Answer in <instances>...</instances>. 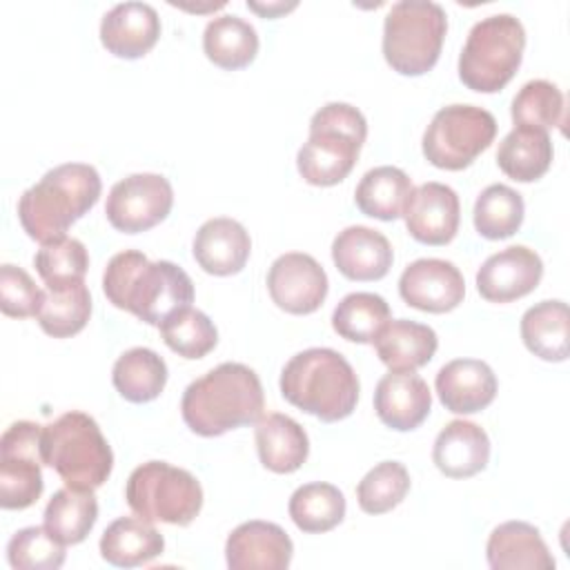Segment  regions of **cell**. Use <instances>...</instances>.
I'll return each instance as SVG.
<instances>
[{
	"label": "cell",
	"mask_w": 570,
	"mask_h": 570,
	"mask_svg": "<svg viewBox=\"0 0 570 570\" xmlns=\"http://www.w3.org/2000/svg\"><path fill=\"white\" fill-rule=\"evenodd\" d=\"M102 292L114 307L131 312L154 327H160L194 301V283L183 267L169 261L151 263L138 249H125L109 258Z\"/></svg>",
	"instance_id": "obj_1"
},
{
	"label": "cell",
	"mask_w": 570,
	"mask_h": 570,
	"mask_svg": "<svg viewBox=\"0 0 570 570\" xmlns=\"http://www.w3.org/2000/svg\"><path fill=\"white\" fill-rule=\"evenodd\" d=\"M265 396L258 374L243 363H220L191 381L180 399L185 425L198 436H220L229 430L256 423Z\"/></svg>",
	"instance_id": "obj_2"
},
{
	"label": "cell",
	"mask_w": 570,
	"mask_h": 570,
	"mask_svg": "<svg viewBox=\"0 0 570 570\" xmlns=\"http://www.w3.org/2000/svg\"><path fill=\"white\" fill-rule=\"evenodd\" d=\"M100 174L87 163H65L49 169L22 191L18 218L29 238L40 245L60 240L100 198Z\"/></svg>",
	"instance_id": "obj_3"
},
{
	"label": "cell",
	"mask_w": 570,
	"mask_h": 570,
	"mask_svg": "<svg viewBox=\"0 0 570 570\" xmlns=\"http://www.w3.org/2000/svg\"><path fill=\"white\" fill-rule=\"evenodd\" d=\"M358 390V376L350 361L330 347L303 350L281 372L283 399L325 423L350 416L356 407Z\"/></svg>",
	"instance_id": "obj_4"
},
{
	"label": "cell",
	"mask_w": 570,
	"mask_h": 570,
	"mask_svg": "<svg viewBox=\"0 0 570 570\" xmlns=\"http://www.w3.org/2000/svg\"><path fill=\"white\" fill-rule=\"evenodd\" d=\"M367 138L365 116L350 102H327L309 120V138L296 154L305 183L316 187L338 185L354 169Z\"/></svg>",
	"instance_id": "obj_5"
},
{
	"label": "cell",
	"mask_w": 570,
	"mask_h": 570,
	"mask_svg": "<svg viewBox=\"0 0 570 570\" xmlns=\"http://www.w3.org/2000/svg\"><path fill=\"white\" fill-rule=\"evenodd\" d=\"M42 463L69 488L96 490L114 468V452L94 416L71 410L42 425Z\"/></svg>",
	"instance_id": "obj_6"
},
{
	"label": "cell",
	"mask_w": 570,
	"mask_h": 570,
	"mask_svg": "<svg viewBox=\"0 0 570 570\" xmlns=\"http://www.w3.org/2000/svg\"><path fill=\"white\" fill-rule=\"evenodd\" d=\"M525 29L512 13H494L472 24L459 56L461 82L479 94L501 91L517 73Z\"/></svg>",
	"instance_id": "obj_7"
},
{
	"label": "cell",
	"mask_w": 570,
	"mask_h": 570,
	"mask_svg": "<svg viewBox=\"0 0 570 570\" xmlns=\"http://www.w3.org/2000/svg\"><path fill=\"white\" fill-rule=\"evenodd\" d=\"M448 31L445 9L432 0H401L383 22V56L401 76L430 71Z\"/></svg>",
	"instance_id": "obj_8"
},
{
	"label": "cell",
	"mask_w": 570,
	"mask_h": 570,
	"mask_svg": "<svg viewBox=\"0 0 570 570\" xmlns=\"http://www.w3.org/2000/svg\"><path fill=\"white\" fill-rule=\"evenodd\" d=\"M125 499L138 517L151 523L189 525L203 508V488L183 468L167 461H147L129 474Z\"/></svg>",
	"instance_id": "obj_9"
},
{
	"label": "cell",
	"mask_w": 570,
	"mask_h": 570,
	"mask_svg": "<svg viewBox=\"0 0 570 570\" xmlns=\"http://www.w3.org/2000/svg\"><path fill=\"white\" fill-rule=\"evenodd\" d=\"M494 136L497 120L488 109L461 102L448 105L432 116L423 134V156L439 169L459 171L472 165Z\"/></svg>",
	"instance_id": "obj_10"
},
{
	"label": "cell",
	"mask_w": 570,
	"mask_h": 570,
	"mask_svg": "<svg viewBox=\"0 0 570 570\" xmlns=\"http://www.w3.org/2000/svg\"><path fill=\"white\" fill-rule=\"evenodd\" d=\"M40 436L42 425L33 421H16L0 436V505L4 510H24L42 494Z\"/></svg>",
	"instance_id": "obj_11"
},
{
	"label": "cell",
	"mask_w": 570,
	"mask_h": 570,
	"mask_svg": "<svg viewBox=\"0 0 570 570\" xmlns=\"http://www.w3.org/2000/svg\"><path fill=\"white\" fill-rule=\"evenodd\" d=\"M171 205L174 189L165 176L131 174L109 189L105 214L114 229L122 234H140L165 220Z\"/></svg>",
	"instance_id": "obj_12"
},
{
	"label": "cell",
	"mask_w": 570,
	"mask_h": 570,
	"mask_svg": "<svg viewBox=\"0 0 570 570\" xmlns=\"http://www.w3.org/2000/svg\"><path fill=\"white\" fill-rule=\"evenodd\" d=\"M327 274L321 263L303 252L281 254L267 272L272 301L287 314H312L327 296Z\"/></svg>",
	"instance_id": "obj_13"
},
{
	"label": "cell",
	"mask_w": 570,
	"mask_h": 570,
	"mask_svg": "<svg viewBox=\"0 0 570 570\" xmlns=\"http://www.w3.org/2000/svg\"><path fill=\"white\" fill-rule=\"evenodd\" d=\"M401 298L421 312L443 314L465 296V281L459 267L443 258H419L399 278Z\"/></svg>",
	"instance_id": "obj_14"
},
{
	"label": "cell",
	"mask_w": 570,
	"mask_h": 570,
	"mask_svg": "<svg viewBox=\"0 0 570 570\" xmlns=\"http://www.w3.org/2000/svg\"><path fill=\"white\" fill-rule=\"evenodd\" d=\"M541 276V256L525 245H510L483 261L476 272V289L490 303H510L530 294Z\"/></svg>",
	"instance_id": "obj_15"
},
{
	"label": "cell",
	"mask_w": 570,
	"mask_h": 570,
	"mask_svg": "<svg viewBox=\"0 0 570 570\" xmlns=\"http://www.w3.org/2000/svg\"><path fill=\"white\" fill-rule=\"evenodd\" d=\"M410 236L423 245H445L459 232L461 205L450 185L430 180L412 189L403 212Z\"/></svg>",
	"instance_id": "obj_16"
},
{
	"label": "cell",
	"mask_w": 570,
	"mask_h": 570,
	"mask_svg": "<svg viewBox=\"0 0 570 570\" xmlns=\"http://www.w3.org/2000/svg\"><path fill=\"white\" fill-rule=\"evenodd\" d=\"M292 552V539L272 521H245L229 532L225 543L232 570H285Z\"/></svg>",
	"instance_id": "obj_17"
},
{
	"label": "cell",
	"mask_w": 570,
	"mask_h": 570,
	"mask_svg": "<svg viewBox=\"0 0 570 570\" xmlns=\"http://www.w3.org/2000/svg\"><path fill=\"white\" fill-rule=\"evenodd\" d=\"M158 38L160 18L147 2L114 4L100 20V42L116 58H142Z\"/></svg>",
	"instance_id": "obj_18"
},
{
	"label": "cell",
	"mask_w": 570,
	"mask_h": 570,
	"mask_svg": "<svg viewBox=\"0 0 570 570\" xmlns=\"http://www.w3.org/2000/svg\"><path fill=\"white\" fill-rule=\"evenodd\" d=\"M434 387L445 410L454 414H474L494 401L497 376L485 361L454 358L436 372Z\"/></svg>",
	"instance_id": "obj_19"
},
{
	"label": "cell",
	"mask_w": 570,
	"mask_h": 570,
	"mask_svg": "<svg viewBox=\"0 0 570 570\" xmlns=\"http://www.w3.org/2000/svg\"><path fill=\"white\" fill-rule=\"evenodd\" d=\"M432 407L428 383L414 372H390L374 390V410L381 423L396 432L419 428Z\"/></svg>",
	"instance_id": "obj_20"
},
{
	"label": "cell",
	"mask_w": 570,
	"mask_h": 570,
	"mask_svg": "<svg viewBox=\"0 0 570 570\" xmlns=\"http://www.w3.org/2000/svg\"><path fill=\"white\" fill-rule=\"evenodd\" d=\"M332 261L350 281H379L390 272L394 252L379 229L350 225L332 240Z\"/></svg>",
	"instance_id": "obj_21"
},
{
	"label": "cell",
	"mask_w": 570,
	"mask_h": 570,
	"mask_svg": "<svg viewBox=\"0 0 570 570\" xmlns=\"http://www.w3.org/2000/svg\"><path fill=\"white\" fill-rule=\"evenodd\" d=\"M196 263L214 276L238 274L252 252V240L247 229L227 216L205 220L191 243Z\"/></svg>",
	"instance_id": "obj_22"
},
{
	"label": "cell",
	"mask_w": 570,
	"mask_h": 570,
	"mask_svg": "<svg viewBox=\"0 0 570 570\" xmlns=\"http://www.w3.org/2000/svg\"><path fill=\"white\" fill-rule=\"evenodd\" d=\"M488 566L492 570H552L550 554L541 532L525 521H505L497 525L485 546Z\"/></svg>",
	"instance_id": "obj_23"
},
{
	"label": "cell",
	"mask_w": 570,
	"mask_h": 570,
	"mask_svg": "<svg viewBox=\"0 0 570 570\" xmlns=\"http://www.w3.org/2000/svg\"><path fill=\"white\" fill-rule=\"evenodd\" d=\"M490 459V439L472 421L454 419L436 436L432 461L450 479H468L481 472Z\"/></svg>",
	"instance_id": "obj_24"
},
{
	"label": "cell",
	"mask_w": 570,
	"mask_h": 570,
	"mask_svg": "<svg viewBox=\"0 0 570 570\" xmlns=\"http://www.w3.org/2000/svg\"><path fill=\"white\" fill-rule=\"evenodd\" d=\"M376 356L390 372H414L428 365L439 347L436 332L430 325L396 318L387 321L374 338Z\"/></svg>",
	"instance_id": "obj_25"
},
{
	"label": "cell",
	"mask_w": 570,
	"mask_h": 570,
	"mask_svg": "<svg viewBox=\"0 0 570 570\" xmlns=\"http://www.w3.org/2000/svg\"><path fill=\"white\" fill-rule=\"evenodd\" d=\"M254 436L261 463L276 474L296 472L309 454V439L301 423L281 412L261 416Z\"/></svg>",
	"instance_id": "obj_26"
},
{
	"label": "cell",
	"mask_w": 570,
	"mask_h": 570,
	"mask_svg": "<svg viewBox=\"0 0 570 570\" xmlns=\"http://www.w3.org/2000/svg\"><path fill=\"white\" fill-rule=\"evenodd\" d=\"M163 550V534L142 517H118L100 537V554L116 568H136L149 563Z\"/></svg>",
	"instance_id": "obj_27"
},
{
	"label": "cell",
	"mask_w": 570,
	"mask_h": 570,
	"mask_svg": "<svg viewBox=\"0 0 570 570\" xmlns=\"http://www.w3.org/2000/svg\"><path fill=\"white\" fill-rule=\"evenodd\" d=\"M552 140L546 129L514 127L497 149L499 169L519 183L541 178L552 165Z\"/></svg>",
	"instance_id": "obj_28"
},
{
	"label": "cell",
	"mask_w": 570,
	"mask_h": 570,
	"mask_svg": "<svg viewBox=\"0 0 570 570\" xmlns=\"http://www.w3.org/2000/svg\"><path fill=\"white\" fill-rule=\"evenodd\" d=\"M412 189V180L403 169L381 165L363 174L354 189V203L370 218L396 220L403 216Z\"/></svg>",
	"instance_id": "obj_29"
},
{
	"label": "cell",
	"mask_w": 570,
	"mask_h": 570,
	"mask_svg": "<svg viewBox=\"0 0 570 570\" xmlns=\"http://www.w3.org/2000/svg\"><path fill=\"white\" fill-rule=\"evenodd\" d=\"M205 56L220 69H243L258 53L256 29L234 13L216 16L203 31Z\"/></svg>",
	"instance_id": "obj_30"
},
{
	"label": "cell",
	"mask_w": 570,
	"mask_h": 570,
	"mask_svg": "<svg viewBox=\"0 0 570 570\" xmlns=\"http://www.w3.org/2000/svg\"><path fill=\"white\" fill-rule=\"evenodd\" d=\"M111 381L129 403H149L160 396L167 383V365L154 350L131 347L116 358Z\"/></svg>",
	"instance_id": "obj_31"
},
{
	"label": "cell",
	"mask_w": 570,
	"mask_h": 570,
	"mask_svg": "<svg viewBox=\"0 0 570 570\" xmlns=\"http://www.w3.org/2000/svg\"><path fill=\"white\" fill-rule=\"evenodd\" d=\"M521 338L525 347L543 361L568 358V305L563 301H541L521 316Z\"/></svg>",
	"instance_id": "obj_32"
},
{
	"label": "cell",
	"mask_w": 570,
	"mask_h": 570,
	"mask_svg": "<svg viewBox=\"0 0 570 570\" xmlns=\"http://www.w3.org/2000/svg\"><path fill=\"white\" fill-rule=\"evenodd\" d=\"M98 519V501L94 490L65 485L53 492L45 508V528L65 546H76L87 539Z\"/></svg>",
	"instance_id": "obj_33"
},
{
	"label": "cell",
	"mask_w": 570,
	"mask_h": 570,
	"mask_svg": "<svg viewBox=\"0 0 570 570\" xmlns=\"http://www.w3.org/2000/svg\"><path fill=\"white\" fill-rule=\"evenodd\" d=\"M91 316V294L85 281L56 285L45 289V301L38 312L40 327L53 338L78 334Z\"/></svg>",
	"instance_id": "obj_34"
},
{
	"label": "cell",
	"mask_w": 570,
	"mask_h": 570,
	"mask_svg": "<svg viewBox=\"0 0 570 570\" xmlns=\"http://www.w3.org/2000/svg\"><path fill=\"white\" fill-rule=\"evenodd\" d=\"M287 510L298 530L318 534L336 528L343 521L345 497L336 485L314 481L294 490Z\"/></svg>",
	"instance_id": "obj_35"
},
{
	"label": "cell",
	"mask_w": 570,
	"mask_h": 570,
	"mask_svg": "<svg viewBox=\"0 0 570 570\" xmlns=\"http://www.w3.org/2000/svg\"><path fill=\"white\" fill-rule=\"evenodd\" d=\"M387 321V301L372 292H352L332 312L334 332L352 343H374Z\"/></svg>",
	"instance_id": "obj_36"
},
{
	"label": "cell",
	"mask_w": 570,
	"mask_h": 570,
	"mask_svg": "<svg viewBox=\"0 0 570 570\" xmlns=\"http://www.w3.org/2000/svg\"><path fill=\"white\" fill-rule=\"evenodd\" d=\"M525 205L519 191L508 185H488L474 203V227L488 240H503L519 232Z\"/></svg>",
	"instance_id": "obj_37"
},
{
	"label": "cell",
	"mask_w": 570,
	"mask_h": 570,
	"mask_svg": "<svg viewBox=\"0 0 570 570\" xmlns=\"http://www.w3.org/2000/svg\"><path fill=\"white\" fill-rule=\"evenodd\" d=\"M563 94L550 80H530L525 82L510 107L514 127H534V129H550L563 127Z\"/></svg>",
	"instance_id": "obj_38"
},
{
	"label": "cell",
	"mask_w": 570,
	"mask_h": 570,
	"mask_svg": "<svg viewBox=\"0 0 570 570\" xmlns=\"http://www.w3.org/2000/svg\"><path fill=\"white\" fill-rule=\"evenodd\" d=\"M158 330L167 347L183 358H203L218 343V332L212 318L191 305L174 314Z\"/></svg>",
	"instance_id": "obj_39"
},
{
	"label": "cell",
	"mask_w": 570,
	"mask_h": 570,
	"mask_svg": "<svg viewBox=\"0 0 570 570\" xmlns=\"http://www.w3.org/2000/svg\"><path fill=\"white\" fill-rule=\"evenodd\" d=\"M410 490V474L399 461L376 463L356 485L358 508L367 514H383L396 508Z\"/></svg>",
	"instance_id": "obj_40"
},
{
	"label": "cell",
	"mask_w": 570,
	"mask_h": 570,
	"mask_svg": "<svg viewBox=\"0 0 570 570\" xmlns=\"http://www.w3.org/2000/svg\"><path fill=\"white\" fill-rule=\"evenodd\" d=\"M7 559L16 570H58L65 563V543L47 528L29 525L9 539Z\"/></svg>",
	"instance_id": "obj_41"
},
{
	"label": "cell",
	"mask_w": 570,
	"mask_h": 570,
	"mask_svg": "<svg viewBox=\"0 0 570 570\" xmlns=\"http://www.w3.org/2000/svg\"><path fill=\"white\" fill-rule=\"evenodd\" d=\"M33 265L45 285L56 287L82 281L89 267V256L87 247L78 238L65 236L42 245L33 256Z\"/></svg>",
	"instance_id": "obj_42"
},
{
	"label": "cell",
	"mask_w": 570,
	"mask_h": 570,
	"mask_svg": "<svg viewBox=\"0 0 570 570\" xmlns=\"http://www.w3.org/2000/svg\"><path fill=\"white\" fill-rule=\"evenodd\" d=\"M42 301L45 289H40L22 267L11 263L0 265V309L4 316H38Z\"/></svg>",
	"instance_id": "obj_43"
},
{
	"label": "cell",
	"mask_w": 570,
	"mask_h": 570,
	"mask_svg": "<svg viewBox=\"0 0 570 570\" xmlns=\"http://www.w3.org/2000/svg\"><path fill=\"white\" fill-rule=\"evenodd\" d=\"M247 7L249 9H254V11H258V13H263V16H267V18H272V16H278V13H285V11H289V9H294L296 7V2H289V4H283V2H274V4H258V2H247Z\"/></svg>",
	"instance_id": "obj_44"
}]
</instances>
